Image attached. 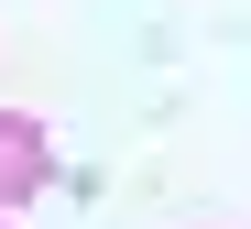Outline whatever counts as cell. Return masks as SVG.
I'll list each match as a JSON object with an SVG mask.
<instances>
[{
  "mask_svg": "<svg viewBox=\"0 0 251 229\" xmlns=\"http://www.w3.org/2000/svg\"><path fill=\"white\" fill-rule=\"evenodd\" d=\"M0 229H11V207H0Z\"/></svg>",
  "mask_w": 251,
  "mask_h": 229,
  "instance_id": "cell-2",
  "label": "cell"
},
{
  "mask_svg": "<svg viewBox=\"0 0 251 229\" xmlns=\"http://www.w3.org/2000/svg\"><path fill=\"white\" fill-rule=\"evenodd\" d=\"M55 175V142L33 109H0V207H33V186Z\"/></svg>",
  "mask_w": 251,
  "mask_h": 229,
  "instance_id": "cell-1",
  "label": "cell"
}]
</instances>
